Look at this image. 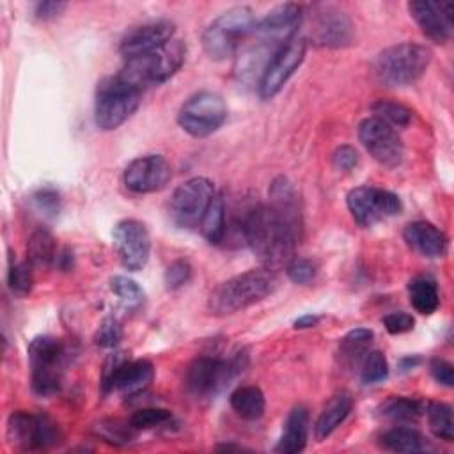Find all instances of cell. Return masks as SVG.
<instances>
[{
  "instance_id": "1",
  "label": "cell",
  "mask_w": 454,
  "mask_h": 454,
  "mask_svg": "<svg viewBox=\"0 0 454 454\" xmlns=\"http://www.w3.org/2000/svg\"><path fill=\"white\" fill-rule=\"evenodd\" d=\"M277 287V277L270 268H252L218 284L207 298V310L213 316H227L243 310L266 296Z\"/></svg>"
},
{
  "instance_id": "2",
  "label": "cell",
  "mask_w": 454,
  "mask_h": 454,
  "mask_svg": "<svg viewBox=\"0 0 454 454\" xmlns=\"http://www.w3.org/2000/svg\"><path fill=\"white\" fill-rule=\"evenodd\" d=\"M431 50L419 43H399L380 51L371 64L372 76L385 87L415 83L431 64Z\"/></svg>"
},
{
  "instance_id": "3",
  "label": "cell",
  "mask_w": 454,
  "mask_h": 454,
  "mask_svg": "<svg viewBox=\"0 0 454 454\" xmlns=\"http://www.w3.org/2000/svg\"><path fill=\"white\" fill-rule=\"evenodd\" d=\"M142 89L129 83L121 73L103 78L96 87L94 121L103 131L124 124L140 106Z\"/></svg>"
},
{
  "instance_id": "4",
  "label": "cell",
  "mask_w": 454,
  "mask_h": 454,
  "mask_svg": "<svg viewBox=\"0 0 454 454\" xmlns=\"http://www.w3.org/2000/svg\"><path fill=\"white\" fill-rule=\"evenodd\" d=\"M255 18L250 7L236 5L215 18L202 32V46L211 60L232 57L255 28Z\"/></svg>"
},
{
  "instance_id": "5",
  "label": "cell",
  "mask_w": 454,
  "mask_h": 454,
  "mask_svg": "<svg viewBox=\"0 0 454 454\" xmlns=\"http://www.w3.org/2000/svg\"><path fill=\"white\" fill-rule=\"evenodd\" d=\"M186 57V44L181 39H172L167 44L124 60L119 71L129 83L138 89L160 85L172 78L183 66Z\"/></svg>"
},
{
  "instance_id": "6",
  "label": "cell",
  "mask_w": 454,
  "mask_h": 454,
  "mask_svg": "<svg viewBox=\"0 0 454 454\" xmlns=\"http://www.w3.org/2000/svg\"><path fill=\"white\" fill-rule=\"evenodd\" d=\"M27 353L32 392L39 397L55 395L62 387V374L66 367L64 342L51 335H39L30 340Z\"/></svg>"
},
{
  "instance_id": "7",
  "label": "cell",
  "mask_w": 454,
  "mask_h": 454,
  "mask_svg": "<svg viewBox=\"0 0 454 454\" xmlns=\"http://www.w3.org/2000/svg\"><path fill=\"white\" fill-rule=\"evenodd\" d=\"M266 209L284 248L291 255L293 250L301 241L303 216H301L300 197L293 183L286 176H277L271 181L268 190Z\"/></svg>"
},
{
  "instance_id": "8",
  "label": "cell",
  "mask_w": 454,
  "mask_h": 454,
  "mask_svg": "<svg viewBox=\"0 0 454 454\" xmlns=\"http://www.w3.org/2000/svg\"><path fill=\"white\" fill-rule=\"evenodd\" d=\"M248 364L247 351H236L229 360L202 355L184 371V387L195 397H211L234 380Z\"/></svg>"
},
{
  "instance_id": "9",
  "label": "cell",
  "mask_w": 454,
  "mask_h": 454,
  "mask_svg": "<svg viewBox=\"0 0 454 454\" xmlns=\"http://www.w3.org/2000/svg\"><path fill=\"white\" fill-rule=\"evenodd\" d=\"M7 438L20 450H46L62 442V433L46 413L16 410L7 419Z\"/></svg>"
},
{
  "instance_id": "10",
  "label": "cell",
  "mask_w": 454,
  "mask_h": 454,
  "mask_svg": "<svg viewBox=\"0 0 454 454\" xmlns=\"http://www.w3.org/2000/svg\"><path fill=\"white\" fill-rule=\"evenodd\" d=\"M154 380V365L149 360H129L122 351L112 353L101 371V392H119L124 397L142 394Z\"/></svg>"
},
{
  "instance_id": "11",
  "label": "cell",
  "mask_w": 454,
  "mask_h": 454,
  "mask_svg": "<svg viewBox=\"0 0 454 454\" xmlns=\"http://www.w3.org/2000/svg\"><path fill=\"white\" fill-rule=\"evenodd\" d=\"M227 119V105L223 98L213 90H199L192 94L179 108L177 122L183 131L195 138L215 133Z\"/></svg>"
},
{
  "instance_id": "12",
  "label": "cell",
  "mask_w": 454,
  "mask_h": 454,
  "mask_svg": "<svg viewBox=\"0 0 454 454\" xmlns=\"http://www.w3.org/2000/svg\"><path fill=\"white\" fill-rule=\"evenodd\" d=\"M215 193V186L207 177H192L179 184L168 200L172 223L181 229L199 227Z\"/></svg>"
},
{
  "instance_id": "13",
  "label": "cell",
  "mask_w": 454,
  "mask_h": 454,
  "mask_svg": "<svg viewBox=\"0 0 454 454\" xmlns=\"http://www.w3.org/2000/svg\"><path fill=\"white\" fill-rule=\"evenodd\" d=\"M348 209L360 227H372L403 211L401 199L388 190L362 184L348 192Z\"/></svg>"
},
{
  "instance_id": "14",
  "label": "cell",
  "mask_w": 454,
  "mask_h": 454,
  "mask_svg": "<svg viewBox=\"0 0 454 454\" xmlns=\"http://www.w3.org/2000/svg\"><path fill=\"white\" fill-rule=\"evenodd\" d=\"M305 51H307V39L301 35H294L271 57V60L266 64L257 82L261 99H271L282 90L287 80L301 66L305 59Z\"/></svg>"
},
{
  "instance_id": "15",
  "label": "cell",
  "mask_w": 454,
  "mask_h": 454,
  "mask_svg": "<svg viewBox=\"0 0 454 454\" xmlns=\"http://www.w3.org/2000/svg\"><path fill=\"white\" fill-rule=\"evenodd\" d=\"M358 140L365 151L383 167L394 168L401 165L404 156L403 140L395 128L378 117H367L358 124Z\"/></svg>"
},
{
  "instance_id": "16",
  "label": "cell",
  "mask_w": 454,
  "mask_h": 454,
  "mask_svg": "<svg viewBox=\"0 0 454 454\" xmlns=\"http://www.w3.org/2000/svg\"><path fill=\"white\" fill-rule=\"evenodd\" d=\"M114 247L126 270L140 271L151 255V236L147 227L135 218L117 222L114 227Z\"/></svg>"
},
{
  "instance_id": "17",
  "label": "cell",
  "mask_w": 454,
  "mask_h": 454,
  "mask_svg": "<svg viewBox=\"0 0 454 454\" xmlns=\"http://www.w3.org/2000/svg\"><path fill=\"white\" fill-rule=\"evenodd\" d=\"M172 177V167L161 154H145L131 160L124 168V186L138 195L163 190Z\"/></svg>"
},
{
  "instance_id": "18",
  "label": "cell",
  "mask_w": 454,
  "mask_h": 454,
  "mask_svg": "<svg viewBox=\"0 0 454 454\" xmlns=\"http://www.w3.org/2000/svg\"><path fill=\"white\" fill-rule=\"evenodd\" d=\"M353 23L346 12L332 5H314L310 14V39L314 44L340 48L353 41Z\"/></svg>"
},
{
  "instance_id": "19",
  "label": "cell",
  "mask_w": 454,
  "mask_h": 454,
  "mask_svg": "<svg viewBox=\"0 0 454 454\" xmlns=\"http://www.w3.org/2000/svg\"><path fill=\"white\" fill-rule=\"evenodd\" d=\"M408 11L422 34L443 44L452 35V14L454 4L452 2H429V0H417L408 4Z\"/></svg>"
},
{
  "instance_id": "20",
  "label": "cell",
  "mask_w": 454,
  "mask_h": 454,
  "mask_svg": "<svg viewBox=\"0 0 454 454\" xmlns=\"http://www.w3.org/2000/svg\"><path fill=\"white\" fill-rule=\"evenodd\" d=\"M176 25L170 20H154L131 28L121 41L119 51L124 60L149 53L174 39Z\"/></svg>"
},
{
  "instance_id": "21",
  "label": "cell",
  "mask_w": 454,
  "mask_h": 454,
  "mask_svg": "<svg viewBox=\"0 0 454 454\" xmlns=\"http://www.w3.org/2000/svg\"><path fill=\"white\" fill-rule=\"evenodd\" d=\"M403 238L410 248L429 259L443 257L449 248L445 232L427 220L410 222L403 231Z\"/></svg>"
},
{
  "instance_id": "22",
  "label": "cell",
  "mask_w": 454,
  "mask_h": 454,
  "mask_svg": "<svg viewBox=\"0 0 454 454\" xmlns=\"http://www.w3.org/2000/svg\"><path fill=\"white\" fill-rule=\"evenodd\" d=\"M309 438V411L305 406H294L286 422L282 434L275 445L280 454H298L305 449Z\"/></svg>"
},
{
  "instance_id": "23",
  "label": "cell",
  "mask_w": 454,
  "mask_h": 454,
  "mask_svg": "<svg viewBox=\"0 0 454 454\" xmlns=\"http://www.w3.org/2000/svg\"><path fill=\"white\" fill-rule=\"evenodd\" d=\"M353 410V399L348 392H337L328 404L323 408L319 413L316 424H314V433L319 442L328 438L351 413Z\"/></svg>"
},
{
  "instance_id": "24",
  "label": "cell",
  "mask_w": 454,
  "mask_h": 454,
  "mask_svg": "<svg viewBox=\"0 0 454 454\" xmlns=\"http://www.w3.org/2000/svg\"><path fill=\"white\" fill-rule=\"evenodd\" d=\"M57 254H59L57 241L48 229L37 227L30 232L27 241V261L34 268L53 266Z\"/></svg>"
},
{
  "instance_id": "25",
  "label": "cell",
  "mask_w": 454,
  "mask_h": 454,
  "mask_svg": "<svg viewBox=\"0 0 454 454\" xmlns=\"http://www.w3.org/2000/svg\"><path fill=\"white\" fill-rule=\"evenodd\" d=\"M231 408L243 420H257L264 415L266 399L259 387L255 385H241L238 387L231 397Z\"/></svg>"
},
{
  "instance_id": "26",
  "label": "cell",
  "mask_w": 454,
  "mask_h": 454,
  "mask_svg": "<svg viewBox=\"0 0 454 454\" xmlns=\"http://www.w3.org/2000/svg\"><path fill=\"white\" fill-rule=\"evenodd\" d=\"M380 445L392 452H422L429 449L422 433L408 426H395L381 433Z\"/></svg>"
},
{
  "instance_id": "27",
  "label": "cell",
  "mask_w": 454,
  "mask_h": 454,
  "mask_svg": "<svg viewBox=\"0 0 454 454\" xmlns=\"http://www.w3.org/2000/svg\"><path fill=\"white\" fill-rule=\"evenodd\" d=\"M408 298L411 307L422 316H431L440 307V293L436 282L424 275L410 280Z\"/></svg>"
},
{
  "instance_id": "28",
  "label": "cell",
  "mask_w": 454,
  "mask_h": 454,
  "mask_svg": "<svg viewBox=\"0 0 454 454\" xmlns=\"http://www.w3.org/2000/svg\"><path fill=\"white\" fill-rule=\"evenodd\" d=\"M372 330L369 328H353L349 330L339 342V358L344 365L353 367L362 362L365 353L369 351V346L372 342Z\"/></svg>"
},
{
  "instance_id": "29",
  "label": "cell",
  "mask_w": 454,
  "mask_h": 454,
  "mask_svg": "<svg viewBox=\"0 0 454 454\" xmlns=\"http://www.w3.org/2000/svg\"><path fill=\"white\" fill-rule=\"evenodd\" d=\"M426 411V404L420 399L408 395H390L380 404V415L394 422H415Z\"/></svg>"
},
{
  "instance_id": "30",
  "label": "cell",
  "mask_w": 454,
  "mask_h": 454,
  "mask_svg": "<svg viewBox=\"0 0 454 454\" xmlns=\"http://www.w3.org/2000/svg\"><path fill=\"white\" fill-rule=\"evenodd\" d=\"M199 229L207 243L218 245L223 241L227 232V216H225V199L222 193H215Z\"/></svg>"
},
{
  "instance_id": "31",
  "label": "cell",
  "mask_w": 454,
  "mask_h": 454,
  "mask_svg": "<svg viewBox=\"0 0 454 454\" xmlns=\"http://www.w3.org/2000/svg\"><path fill=\"white\" fill-rule=\"evenodd\" d=\"M137 429L129 422L117 419H103L92 426V434L105 443L122 447L133 442Z\"/></svg>"
},
{
  "instance_id": "32",
  "label": "cell",
  "mask_w": 454,
  "mask_h": 454,
  "mask_svg": "<svg viewBox=\"0 0 454 454\" xmlns=\"http://www.w3.org/2000/svg\"><path fill=\"white\" fill-rule=\"evenodd\" d=\"M431 433L443 442L454 440V419L452 408L445 403H427L426 411Z\"/></svg>"
},
{
  "instance_id": "33",
  "label": "cell",
  "mask_w": 454,
  "mask_h": 454,
  "mask_svg": "<svg viewBox=\"0 0 454 454\" xmlns=\"http://www.w3.org/2000/svg\"><path fill=\"white\" fill-rule=\"evenodd\" d=\"M371 110H372V117L381 119L392 128H404L411 122V110L397 101L378 99L371 105Z\"/></svg>"
},
{
  "instance_id": "34",
  "label": "cell",
  "mask_w": 454,
  "mask_h": 454,
  "mask_svg": "<svg viewBox=\"0 0 454 454\" xmlns=\"http://www.w3.org/2000/svg\"><path fill=\"white\" fill-rule=\"evenodd\" d=\"M388 376V362L378 349L367 351L360 362V380L364 385H376Z\"/></svg>"
},
{
  "instance_id": "35",
  "label": "cell",
  "mask_w": 454,
  "mask_h": 454,
  "mask_svg": "<svg viewBox=\"0 0 454 454\" xmlns=\"http://www.w3.org/2000/svg\"><path fill=\"white\" fill-rule=\"evenodd\" d=\"M32 264L28 261H21V262H12L9 266L7 271V284L9 289L14 294L25 296L30 293L32 286H34V273H32Z\"/></svg>"
},
{
  "instance_id": "36",
  "label": "cell",
  "mask_w": 454,
  "mask_h": 454,
  "mask_svg": "<svg viewBox=\"0 0 454 454\" xmlns=\"http://www.w3.org/2000/svg\"><path fill=\"white\" fill-rule=\"evenodd\" d=\"M110 289L112 293L128 307H137L144 301V291L142 287L124 275H115L110 278Z\"/></svg>"
},
{
  "instance_id": "37",
  "label": "cell",
  "mask_w": 454,
  "mask_h": 454,
  "mask_svg": "<svg viewBox=\"0 0 454 454\" xmlns=\"http://www.w3.org/2000/svg\"><path fill=\"white\" fill-rule=\"evenodd\" d=\"M170 419H172V411L170 410H165V408H142V410H137L129 417L128 422L137 431H145V429L160 427V426L167 424Z\"/></svg>"
},
{
  "instance_id": "38",
  "label": "cell",
  "mask_w": 454,
  "mask_h": 454,
  "mask_svg": "<svg viewBox=\"0 0 454 454\" xmlns=\"http://www.w3.org/2000/svg\"><path fill=\"white\" fill-rule=\"evenodd\" d=\"M286 273H287V278L294 284H309L314 280L316 273H317V266L307 259V257H289L287 264H286Z\"/></svg>"
},
{
  "instance_id": "39",
  "label": "cell",
  "mask_w": 454,
  "mask_h": 454,
  "mask_svg": "<svg viewBox=\"0 0 454 454\" xmlns=\"http://www.w3.org/2000/svg\"><path fill=\"white\" fill-rule=\"evenodd\" d=\"M32 204L43 216L53 218L60 213L62 199L55 188H41L32 195Z\"/></svg>"
},
{
  "instance_id": "40",
  "label": "cell",
  "mask_w": 454,
  "mask_h": 454,
  "mask_svg": "<svg viewBox=\"0 0 454 454\" xmlns=\"http://www.w3.org/2000/svg\"><path fill=\"white\" fill-rule=\"evenodd\" d=\"M122 339V326L121 323L115 319V317H105L99 326H98V332L94 335V342L99 346V348H106V349H112L115 348Z\"/></svg>"
},
{
  "instance_id": "41",
  "label": "cell",
  "mask_w": 454,
  "mask_h": 454,
  "mask_svg": "<svg viewBox=\"0 0 454 454\" xmlns=\"http://www.w3.org/2000/svg\"><path fill=\"white\" fill-rule=\"evenodd\" d=\"M192 278V264L184 259H176L172 261L167 270H165V275H163V280H165V286L167 289L174 291V289H179L183 287L184 284H188Z\"/></svg>"
},
{
  "instance_id": "42",
  "label": "cell",
  "mask_w": 454,
  "mask_h": 454,
  "mask_svg": "<svg viewBox=\"0 0 454 454\" xmlns=\"http://www.w3.org/2000/svg\"><path fill=\"white\" fill-rule=\"evenodd\" d=\"M383 326L388 333L399 335V333H406V332L413 330L415 319L411 314H408L404 310H395V312H388L383 317Z\"/></svg>"
},
{
  "instance_id": "43",
  "label": "cell",
  "mask_w": 454,
  "mask_h": 454,
  "mask_svg": "<svg viewBox=\"0 0 454 454\" xmlns=\"http://www.w3.org/2000/svg\"><path fill=\"white\" fill-rule=\"evenodd\" d=\"M332 163L340 172H349L358 165V153L351 145H339L332 154Z\"/></svg>"
},
{
  "instance_id": "44",
  "label": "cell",
  "mask_w": 454,
  "mask_h": 454,
  "mask_svg": "<svg viewBox=\"0 0 454 454\" xmlns=\"http://www.w3.org/2000/svg\"><path fill=\"white\" fill-rule=\"evenodd\" d=\"M429 372L434 378L436 383L450 388L454 385V367L445 358H431L429 362Z\"/></svg>"
},
{
  "instance_id": "45",
  "label": "cell",
  "mask_w": 454,
  "mask_h": 454,
  "mask_svg": "<svg viewBox=\"0 0 454 454\" xmlns=\"http://www.w3.org/2000/svg\"><path fill=\"white\" fill-rule=\"evenodd\" d=\"M66 4L64 2H53V0H44V2H37L34 5V16L37 20H43V21H50V20H55L59 18L64 11H66Z\"/></svg>"
},
{
  "instance_id": "46",
  "label": "cell",
  "mask_w": 454,
  "mask_h": 454,
  "mask_svg": "<svg viewBox=\"0 0 454 454\" xmlns=\"http://www.w3.org/2000/svg\"><path fill=\"white\" fill-rule=\"evenodd\" d=\"M57 270L60 271H69L73 266H74V255H73V250L69 247H64V248H59V254H57V259H55V264H53Z\"/></svg>"
},
{
  "instance_id": "47",
  "label": "cell",
  "mask_w": 454,
  "mask_h": 454,
  "mask_svg": "<svg viewBox=\"0 0 454 454\" xmlns=\"http://www.w3.org/2000/svg\"><path fill=\"white\" fill-rule=\"evenodd\" d=\"M319 321H321V317L316 316V314H303V316H300V317L294 321V328H296V330L314 328V326L319 325Z\"/></svg>"
},
{
  "instance_id": "48",
  "label": "cell",
  "mask_w": 454,
  "mask_h": 454,
  "mask_svg": "<svg viewBox=\"0 0 454 454\" xmlns=\"http://www.w3.org/2000/svg\"><path fill=\"white\" fill-rule=\"evenodd\" d=\"M419 364H420V356L411 355V356H404V358L399 362V367H401V371L404 372V371H410V369L417 367Z\"/></svg>"
}]
</instances>
